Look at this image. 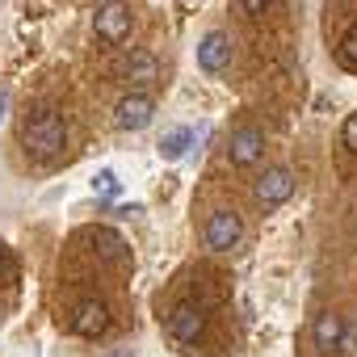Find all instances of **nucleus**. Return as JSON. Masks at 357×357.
Returning a JSON list of instances; mask_svg holds the SVG:
<instances>
[{"mask_svg":"<svg viewBox=\"0 0 357 357\" xmlns=\"http://www.w3.org/2000/svg\"><path fill=\"white\" fill-rule=\"evenodd\" d=\"M240 5H244V13H252V17H257V13H265V9L273 5V0H240Z\"/></svg>","mask_w":357,"mask_h":357,"instance_id":"obj_18","label":"nucleus"},{"mask_svg":"<svg viewBox=\"0 0 357 357\" xmlns=\"http://www.w3.org/2000/svg\"><path fill=\"white\" fill-rule=\"evenodd\" d=\"M118 76H122L126 84H151V80L160 76L155 55H147V51H130V55H122V59H118Z\"/></svg>","mask_w":357,"mask_h":357,"instance_id":"obj_10","label":"nucleus"},{"mask_svg":"<svg viewBox=\"0 0 357 357\" xmlns=\"http://www.w3.org/2000/svg\"><path fill=\"white\" fill-rule=\"evenodd\" d=\"M118 190H122V181H118V172L101 168V172L93 176V194H97V198H118Z\"/></svg>","mask_w":357,"mask_h":357,"instance_id":"obj_13","label":"nucleus"},{"mask_svg":"<svg viewBox=\"0 0 357 357\" xmlns=\"http://www.w3.org/2000/svg\"><path fill=\"white\" fill-rule=\"evenodd\" d=\"M336 357H357V324H349V319H344V332H340Z\"/></svg>","mask_w":357,"mask_h":357,"instance_id":"obj_16","label":"nucleus"},{"mask_svg":"<svg viewBox=\"0 0 357 357\" xmlns=\"http://www.w3.org/2000/svg\"><path fill=\"white\" fill-rule=\"evenodd\" d=\"M202 332H206V311L198 303H176L168 311V336L176 344H198Z\"/></svg>","mask_w":357,"mask_h":357,"instance_id":"obj_2","label":"nucleus"},{"mask_svg":"<svg viewBox=\"0 0 357 357\" xmlns=\"http://www.w3.org/2000/svg\"><path fill=\"white\" fill-rule=\"evenodd\" d=\"M22 147H26L38 164L59 160L63 147H68V126H63V118H59L55 109H38V114H30V118L22 122Z\"/></svg>","mask_w":357,"mask_h":357,"instance_id":"obj_1","label":"nucleus"},{"mask_svg":"<svg viewBox=\"0 0 357 357\" xmlns=\"http://www.w3.org/2000/svg\"><path fill=\"white\" fill-rule=\"evenodd\" d=\"M190 143H194V130H190V126H172V130L160 139V155H164V160H181V155L190 151Z\"/></svg>","mask_w":357,"mask_h":357,"instance_id":"obj_12","label":"nucleus"},{"mask_svg":"<svg viewBox=\"0 0 357 357\" xmlns=\"http://www.w3.org/2000/svg\"><path fill=\"white\" fill-rule=\"evenodd\" d=\"M72 332L84 336V340H97L109 332V307L101 298H84L76 311H72Z\"/></svg>","mask_w":357,"mask_h":357,"instance_id":"obj_7","label":"nucleus"},{"mask_svg":"<svg viewBox=\"0 0 357 357\" xmlns=\"http://www.w3.org/2000/svg\"><path fill=\"white\" fill-rule=\"evenodd\" d=\"M206 244L215 248V252H227V248H236L240 244V236H244V219L236 215V211H215L211 219H206Z\"/></svg>","mask_w":357,"mask_h":357,"instance_id":"obj_5","label":"nucleus"},{"mask_svg":"<svg viewBox=\"0 0 357 357\" xmlns=\"http://www.w3.org/2000/svg\"><path fill=\"white\" fill-rule=\"evenodd\" d=\"M93 240H97V244H105L101 252H105L109 261H118V257H122V248H126V244H122V236H114V231H105V227H97V231H93Z\"/></svg>","mask_w":357,"mask_h":357,"instance_id":"obj_14","label":"nucleus"},{"mask_svg":"<svg viewBox=\"0 0 357 357\" xmlns=\"http://www.w3.org/2000/svg\"><path fill=\"white\" fill-rule=\"evenodd\" d=\"M336 55H340V63H344V68H353V72H357V26H353V30L340 38Z\"/></svg>","mask_w":357,"mask_h":357,"instance_id":"obj_15","label":"nucleus"},{"mask_svg":"<svg viewBox=\"0 0 357 357\" xmlns=\"http://www.w3.org/2000/svg\"><path fill=\"white\" fill-rule=\"evenodd\" d=\"M5 105H9V97H5V89H0V122H5Z\"/></svg>","mask_w":357,"mask_h":357,"instance_id":"obj_20","label":"nucleus"},{"mask_svg":"<svg viewBox=\"0 0 357 357\" xmlns=\"http://www.w3.org/2000/svg\"><path fill=\"white\" fill-rule=\"evenodd\" d=\"M290 194H294V172L290 168H269L257 181V206L261 211H278L282 202H290Z\"/></svg>","mask_w":357,"mask_h":357,"instance_id":"obj_4","label":"nucleus"},{"mask_svg":"<svg viewBox=\"0 0 357 357\" xmlns=\"http://www.w3.org/2000/svg\"><path fill=\"white\" fill-rule=\"evenodd\" d=\"M114 114H118V126L122 130H147L151 118H155V101L147 93H126Z\"/></svg>","mask_w":357,"mask_h":357,"instance_id":"obj_8","label":"nucleus"},{"mask_svg":"<svg viewBox=\"0 0 357 357\" xmlns=\"http://www.w3.org/2000/svg\"><path fill=\"white\" fill-rule=\"evenodd\" d=\"M5 269H9V248L0 244V273H5Z\"/></svg>","mask_w":357,"mask_h":357,"instance_id":"obj_19","label":"nucleus"},{"mask_svg":"<svg viewBox=\"0 0 357 357\" xmlns=\"http://www.w3.org/2000/svg\"><path fill=\"white\" fill-rule=\"evenodd\" d=\"M114 357H130V353H114Z\"/></svg>","mask_w":357,"mask_h":357,"instance_id":"obj_21","label":"nucleus"},{"mask_svg":"<svg viewBox=\"0 0 357 357\" xmlns=\"http://www.w3.org/2000/svg\"><path fill=\"white\" fill-rule=\"evenodd\" d=\"M93 34H97L101 43H109V47L126 43V38H130V9L122 5V0H109V5H101V9L93 13Z\"/></svg>","mask_w":357,"mask_h":357,"instance_id":"obj_3","label":"nucleus"},{"mask_svg":"<svg viewBox=\"0 0 357 357\" xmlns=\"http://www.w3.org/2000/svg\"><path fill=\"white\" fill-rule=\"evenodd\" d=\"M340 332H344V315H336V311H319L315 315V328H311V340H315V349L319 353H336V344H340Z\"/></svg>","mask_w":357,"mask_h":357,"instance_id":"obj_11","label":"nucleus"},{"mask_svg":"<svg viewBox=\"0 0 357 357\" xmlns=\"http://www.w3.org/2000/svg\"><path fill=\"white\" fill-rule=\"evenodd\" d=\"M227 63H231V38H227L223 30H211V34L198 43V68L211 72V76H219Z\"/></svg>","mask_w":357,"mask_h":357,"instance_id":"obj_9","label":"nucleus"},{"mask_svg":"<svg viewBox=\"0 0 357 357\" xmlns=\"http://www.w3.org/2000/svg\"><path fill=\"white\" fill-rule=\"evenodd\" d=\"M227 155H231L236 168H252V164L265 155V130H261V126H240V130H231Z\"/></svg>","mask_w":357,"mask_h":357,"instance_id":"obj_6","label":"nucleus"},{"mask_svg":"<svg viewBox=\"0 0 357 357\" xmlns=\"http://www.w3.org/2000/svg\"><path fill=\"white\" fill-rule=\"evenodd\" d=\"M340 139H344V147H349V151H357V114H349V118H344Z\"/></svg>","mask_w":357,"mask_h":357,"instance_id":"obj_17","label":"nucleus"}]
</instances>
